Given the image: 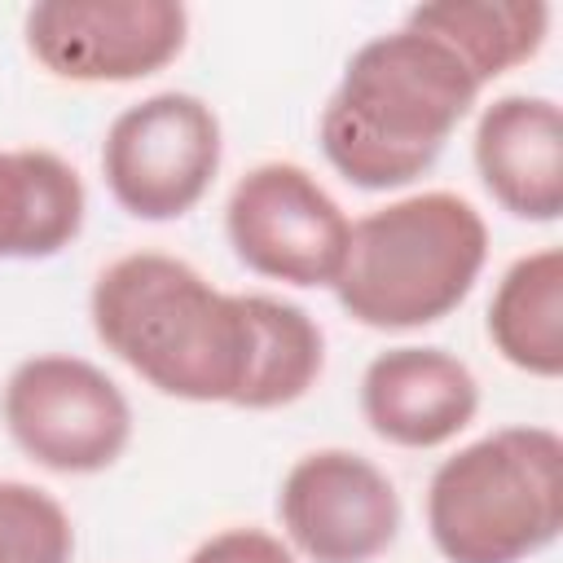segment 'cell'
Instances as JSON below:
<instances>
[{"label": "cell", "mask_w": 563, "mask_h": 563, "mask_svg": "<svg viewBox=\"0 0 563 563\" xmlns=\"http://www.w3.org/2000/svg\"><path fill=\"white\" fill-rule=\"evenodd\" d=\"M79 229V172L53 150H0V260H48Z\"/></svg>", "instance_id": "obj_12"}, {"label": "cell", "mask_w": 563, "mask_h": 563, "mask_svg": "<svg viewBox=\"0 0 563 563\" xmlns=\"http://www.w3.org/2000/svg\"><path fill=\"white\" fill-rule=\"evenodd\" d=\"M405 26L435 35L444 48L457 53V62L479 79V88L545 44L550 9L537 0H449V4H418Z\"/></svg>", "instance_id": "obj_14"}, {"label": "cell", "mask_w": 563, "mask_h": 563, "mask_svg": "<svg viewBox=\"0 0 563 563\" xmlns=\"http://www.w3.org/2000/svg\"><path fill=\"white\" fill-rule=\"evenodd\" d=\"M0 409L13 444L57 475L106 471L132 440V409L114 378L62 352L22 361L4 383Z\"/></svg>", "instance_id": "obj_5"}, {"label": "cell", "mask_w": 563, "mask_h": 563, "mask_svg": "<svg viewBox=\"0 0 563 563\" xmlns=\"http://www.w3.org/2000/svg\"><path fill=\"white\" fill-rule=\"evenodd\" d=\"M479 79L435 35L400 26L361 44L321 110L330 167L361 189L418 180L466 119Z\"/></svg>", "instance_id": "obj_2"}, {"label": "cell", "mask_w": 563, "mask_h": 563, "mask_svg": "<svg viewBox=\"0 0 563 563\" xmlns=\"http://www.w3.org/2000/svg\"><path fill=\"white\" fill-rule=\"evenodd\" d=\"M493 347L537 378L563 374V251L545 246L506 268L488 303Z\"/></svg>", "instance_id": "obj_13"}, {"label": "cell", "mask_w": 563, "mask_h": 563, "mask_svg": "<svg viewBox=\"0 0 563 563\" xmlns=\"http://www.w3.org/2000/svg\"><path fill=\"white\" fill-rule=\"evenodd\" d=\"M224 229L251 273L290 286H334L352 233L343 207L295 163L251 167L229 194Z\"/></svg>", "instance_id": "obj_7"}, {"label": "cell", "mask_w": 563, "mask_h": 563, "mask_svg": "<svg viewBox=\"0 0 563 563\" xmlns=\"http://www.w3.org/2000/svg\"><path fill=\"white\" fill-rule=\"evenodd\" d=\"M101 172L136 220H176L202 202L220 172V119L189 92H154L110 123Z\"/></svg>", "instance_id": "obj_6"}, {"label": "cell", "mask_w": 563, "mask_h": 563, "mask_svg": "<svg viewBox=\"0 0 563 563\" xmlns=\"http://www.w3.org/2000/svg\"><path fill=\"white\" fill-rule=\"evenodd\" d=\"M484 260V216L466 198L431 189L352 224L334 295L369 330H413L449 317L471 295Z\"/></svg>", "instance_id": "obj_3"}, {"label": "cell", "mask_w": 563, "mask_h": 563, "mask_svg": "<svg viewBox=\"0 0 563 563\" xmlns=\"http://www.w3.org/2000/svg\"><path fill=\"white\" fill-rule=\"evenodd\" d=\"M92 330L128 369L176 400L238 405L255 365L251 295H224L158 251L123 255L97 277Z\"/></svg>", "instance_id": "obj_1"}, {"label": "cell", "mask_w": 563, "mask_h": 563, "mask_svg": "<svg viewBox=\"0 0 563 563\" xmlns=\"http://www.w3.org/2000/svg\"><path fill=\"white\" fill-rule=\"evenodd\" d=\"M251 312H255V365L238 405L242 409L290 405L317 383L325 365V339L317 321L286 299L251 295Z\"/></svg>", "instance_id": "obj_15"}, {"label": "cell", "mask_w": 563, "mask_h": 563, "mask_svg": "<svg viewBox=\"0 0 563 563\" xmlns=\"http://www.w3.org/2000/svg\"><path fill=\"white\" fill-rule=\"evenodd\" d=\"M277 515L303 559L369 563L396 541L400 497L369 457L347 449H317L286 471Z\"/></svg>", "instance_id": "obj_9"}, {"label": "cell", "mask_w": 563, "mask_h": 563, "mask_svg": "<svg viewBox=\"0 0 563 563\" xmlns=\"http://www.w3.org/2000/svg\"><path fill=\"white\" fill-rule=\"evenodd\" d=\"M189 13L172 0H44L26 9V44L75 84H128L185 48Z\"/></svg>", "instance_id": "obj_8"}, {"label": "cell", "mask_w": 563, "mask_h": 563, "mask_svg": "<svg viewBox=\"0 0 563 563\" xmlns=\"http://www.w3.org/2000/svg\"><path fill=\"white\" fill-rule=\"evenodd\" d=\"M475 167L484 189L519 220L563 216V114L550 97H497L475 128Z\"/></svg>", "instance_id": "obj_11"}, {"label": "cell", "mask_w": 563, "mask_h": 563, "mask_svg": "<svg viewBox=\"0 0 563 563\" xmlns=\"http://www.w3.org/2000/svg\"><path fill=\"white\" fill-rule=\"evenodd\" d=\"M75 532L66 510L18 479H0V563H70Z\"/></svg>", "instance_id": "obj_16"}, {"label": "cell", "mask_w": 563, "mask_h": 563, "mask_svg": "<svg viewBox=\"0 0 563 563\" xmlns=\"http://www.w3.org/2000/svg\"><path fill=\"white\" fill-rule=\"evenodd\" d=\"M427 528L449 563H523L563 528V440L501 427L444 457L427 488Z\"/></svg>", "instance_id": "obj_4"}, {"label": "cell", "mask_w": 563, "mask_h": 563, "mask_svg": "<svg viewBox=\"0 0 563 563\" xmlns=\"http://www.w3.org/2000/svg\"><path fill=\"white\" fill-rule=\"evenodd\" d=\"M189 563H295V554L273 532H260V528H224L211 541H202L189 554Z\"/></svg>", "instance_id": "obj_17"}, {"label": "cell", "mask_w": 563, "mask_h": 563, "mask_svg": "<svg viewBox=\"0 0 563 563\" xmlns=\"http://www.w3.org/2000/svg\"><path fill=\"white\" fill-rule=\"evenodd\" d=\"M475 409L479 383L444 347H387L361 378V413L369 431L400 449H435L453 440Z\"/></svg>", "instance_id": "obj_10"}]
</instances>
